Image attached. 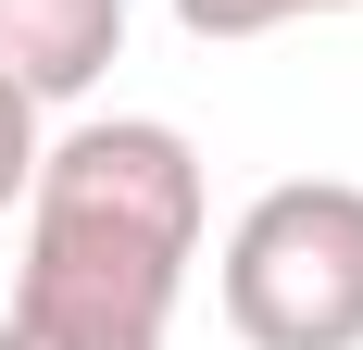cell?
<instances>
[{"mask_svg": "<svg viewBox=\"0 0 363 350\" xmlns=\"http://www.w3.org/2000/svg\"><path fill=\"white\" fill-rule=\"evenodd\" d=\"M26 263L0 300V350H176V300L213 250L201 150L163 113H75L38 138Z\"/></svg>", "mask_w": 363, "mask_h": 350, "instance_id": "obj_1", "label": "cell"}, {"mask_svg": "<svg viewBox=\"0 0 363 350\" xmlns=\"http://www.w3.org/2000/svg\"><path fill=\"white\" fill-rule=\"evenodd\" d=\"M38 138H50V113L26 88H0V225H13V201H26V175H38Z\"/></svg>", "mask_w": 363, "mask_h": 350, "instance_id": "obj_5", "label": "cell"}, {"mask_svg": "<svg viewBox=\"0 0 363 350\" xmlns=\"http://www.w3.org/2000/svg\"><path fill=\"white\" fill-rule=\"evenodd\" d=\"M213 300L251 350H363V188L276 175L213 250Z\"/></svg>", "mask_w": 363, "mask_h": 350, "instance_id": "obj_2", "label": "cell"}, {"mask_svg": "<svg viewBox=\"0 0 363 350\" xmlns=\"http://www.w3.org/2000/svg\"><path fill=\"white\" fill-rule=\"evenodd\" d=\"M125 63V0H0V88L38 113H75Z\"/></svg>", "mask_w": 363, "mask_h": 350, "instance_id": "obj_3", "label": "cell"}, {"mask_svg": "<svg viewBox=\"0 0 363 350\" xmlns=\"http://www.w3.org/2000/svg\"><path fill=\"white\" fill-rule=\"evenodd\" d=\"M326 13H363V0H176V26H188V38H213V50L276 38V26H326Z\"/></svg>", "mask_w": 363, "mask_h": 350, "instance_id": "obj_4", "label": "cell"}]
</instances>
